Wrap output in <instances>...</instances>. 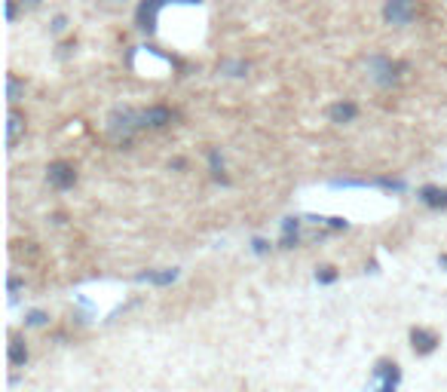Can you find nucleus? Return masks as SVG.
Instances as JSON below:
<instances>
[{"mask_svg": "<svg viewBox=\"0 0 447 392\" xmlns=\"http://www.w3.org/2000/svg\"><path fill=\"white\" fill-rule=\"evenodd\" d=\"M108 138L113 141V144L126 147L132 144V138L138 135L144 126H141V108H129V104H120V108H113L108 113Z\"/></svg>", "mask_w": 447, "mask_h": 392, "instance_id": "obj_1", "label": "nucleus"}, {"mask_svg": "<svg viewBox=\"0 0 447 392\" xmlns=\"http://www.w3.org/2000/svg\"><path fill=\"white\" fill-rule=\"evenodd\" d=\"M365 68H368V77H371L377 86H392V83H399L401 71H408L404 62H392V59H386V55H371Z\"/></svg>", "mask_w": 447, "mask_h": 392, "instance_id": "obj_2", "label": "nucleus"}, {"mask_svg": "<svg viewBox=\"0 0 447 392\" xmlns=\"http://www.w3.org/2000/svg\"><path fill=\"white\" fill-rule=\"evenodd\" d=\"M383 19L389 25H410L417 19V0H386L383 3Z\"/></svg>", "mask_w": 447, "mask_h": 392, "instance_id": "obj_3", "label": "nucleus"}, {"mask_svg": "<svg viewBox=\"0 0 447 392\" xmlns=\"http://www.w3.org/2000/svg\"><path fill=\"white\" fill-rule=\"evenodd\" d=\"M401 383V368L395 365L392 359H380L374 365V374H371V386H380L383 392H392L395 386Z\"/></svg>", "mask_w": 447, "mask_h": 392, "instance_id": "obj_4", "label": "nucleus"}, {"mask_svg": "<svg viewBox=\"0 0 447 392\" xmlns=\"http://www.w3.org/2000/svg\"><path fill=\"white\" fill-rule=\"evenodd\" d=\"M46 181H49V187H55V190H70L77 184V169L65 160H55L46 166Z\"/></svg>", "mask_w": 447, "mask_h": 392, "instance_id": "obj_5", "label": "nucleus"}, {"mask_svg": "<svg viewBox=\"0 0 447 392\" xmlns=\"http://www.w3.org/2000/svg\"><path fill=\"white\" fill-rule=\"evenodd\" d=\"M166 3H172V0H141V3H138V12H135V25H138V31H144V34H153V31H157L160 10H162Z\"/></svg>", "mask_w": 447, "mask_h": 392, "instance_id": "obj_6", "label": "nucleus"}, {"mask_svg": "<svg viewBox=\"0 0 447 392\" xmlns=\"http://www.w3.org/2000/svg\"><path fill=\"white\" fill-rule=\"evenodd\" d=\"M438 334L429 331V328H410V346H414L417 355H432L438 349Z\"/></svg>", "mask_w": 447, "mask_h": 392, "instance_id": "obj_7", "label": "nucleus"}, {"mask_svg": "<svg viewBox=\"0 0 447 392\" xmlns=\"http://www.w3.org/2000/svg\"><path fill=\"white\" fill-rule=\"evenodd\" d=\"M172 123V111L166 104H151V108H141V126L144 129H166Z\"/></svg>", "mask_w": 447, "mask_h": 392, "instance_id": "obj_8", "label": "nucleus"}, {"mask_svg": "<svg viewBox=\"0 0 447 392\" xmlns=\"http://www.w3.org/2000/svg\"><path fill=\"white\" fill-rule=\"evenodd\" d=\"M25 126H28L25 113L10 108V113H6V151H12V147L19 144V138L25 135Z\"/></svg>", "mask_w": 447, "mask_h": 392, "instance_id": "obj_9", "label": "nucleus"}, {"mask_svg": "<svg viewBox=\"0 0 447 392\" xmlns=\"http://www.w3.org/2000/svg\"><path fill=\"white\" fill-rule=\"evenodd\" d=\"M181 270L178 267H166V270H144V273L135 276V282H147V285H172L178 282Z\"/></svg>", "mask_w": 447, "mask_h": 392, "instance_id": "obj_10", "label": "nucleus"}, {"mask_svg": "<svg viewBox=\"0 0 447 392\" xmlns=\"http://www.w3.org/2000/svg\"><path fill=\"white\" fill-rule=\"evenodd\" d=\"M356 117H359V104L356 102H337V104H331L328 108V120L331 123H337V126L352 123Z\"/></svg>", "mask_w": 447, "mask_h": 392, "instance_id": "obj_11", "label": "nucleus"}, {"mask_svg": "<svg viewBox=\"0 0 447 392\" xmlns=\"http://www.w3.org/2000/svg\"><path fill=\"white\" fill-rule=\"evenodd\" d=\"M420 203L429 205V209H447V187H435V184H426L420 187Z\"/></svg>", "mask_w": 447, "mask_h": 392, "instance_id": "obj_12", "label": "nucleus"}, {"mask_svg": "<svg viewBox=\"0 0 447 392\" xmlns=\"http://www.w3.org/2000/svg\"><path fill=\"white\" fill-rule=\"evenodd\" d=\"M297 245H301V218H285L282 221L279 248H297Z\"/></svg>", "mask_w": 447, "mask_h": 392, "instance_id": "obj_13", "label": "nucleus"}, {"mask_svg": "<svg viewBox=\"0 0 447 392\" xmlns=\"http://www.w3.org/2000/svg\"><path fill=\"white\" fill-rule=\"evenodd\" d=\"M209 169H211V178L218 184H230V178L224 175V156H221V147H211L209 151Z\"/></svg>", "mask_w": 447, "mask_h": 392, "instance_id": "obj_14", "label": "nucleus"}, {"mask_svg": "<svg viewBox=\"0 0 447 392\" xmlns=\"http://www.w3.org/2000/svg\"><path fill=\"white\" fill-rule=\"evenodd\" d=\"M10 365H16V368L28 365V346L22 344V340H16V337L10 340Z\"/></svg>", "mask_w": 447, "mask_h": 392, "instance_id": "obj_15", "label": "nucleus"}, {"mask_svg": "<svg viewBox=\"0 0 447 392\" xmlns=\"http://www.w3.org/2000/svg\"><path fill=\"white\" fill-rule=\"evenodd\" d=\"M22 95H25V83L19 80L16 74H10V77H6V102H10V104H16Z\"/></svg>", "mask_w": 447, "mask_h": 392, "instance_id": "obj_16", "label": "nucleus"}, {"mask_svg": "<svg viewBox=\"0 0 447 392\" xmlns=\"http://www.w3.org/2000/svg\"><path fill=\"white\" fill-rule=\"evenodd\" d=\"M221 74H227V77H245L248 74V62H221Z\"/></svg>", "mask_w": 447, "mask_h": 392, "instance_id": "obj_17", "label": "nucleus"}, {"mask_svg": "<svg viewBox=\"0 0 447 392\" xmlns=\"http://www.w3.org/2000/svg\"><path fill=\"white\" fill-rule=\"evenodd\" d=\"M49 325V312L44 310H31L25 316V328H46Z\"/></svg>", "mask_w": 447, "mask_h": 392, "instance_id": "obj_18", "label": "nucleus"}, {"mask_svg": "<svg viewBox=\"0 0 447 392\" xmlns=\"http://www.w3.org/2000/svg\"><path fill=\"white\" fill-rule=\"evenodd\" d=\"M316 282H318V285L337 282V270L331 267V263H322V267H316Z\"/></svg>", "mask_w": 447, "mask_h": 392, "instance_id": "obj_19", "label": "nucleus"}, {"mask_svg": "<svg viewBox=\"0 0 447 392\" xmlns=\"http://www.w3.org/2000/svg\"><path fill=\"white\" fill-rule=\"evenodd\" d=\"M322 224L331 227V230H346V227H350V221H346V218H322Z\"/></svg>", "mask_w": 447, "mask_h": 392, "instance_id": "obj_20", "label": "nucleus"}, {"mask_svg": "<svg viewBox=\"0 0 447 392\" xmlns=\"http://www.w3.org/2000/svg\"><path fill=\"white\" fill-rule=\"evenodd\" d=\"M251 252H254V254H269V242L260 239V236H254V239H251Z\"/></svg>", "mask_w": 447, "mask_h": 392, "instance_id": "obj_21", "label": "nucleus"}, {"mask_svg": "<svg viewBox=\"0 0 447 392\" xmlns=\"http://www.w3.org/2000/svg\"><path fill=\"white\" fill-rule=\"evenodd\" d=\"M49 28H53V34H61V31L68 28V16H55V19H53V25H49Z\"/></svg>", "mask_w": 447, "mask_h": 392, "instance_id": "obj_22", "label": "nucleus"}, {"mask_svg": "<svg viewBox=\"0 0 447 392\" xmlns=\"http://www.w3.org/2000/svg\"><path fill=\"white\" fill-rule=\"evenodd\" d=\"M70 53H77V40H68V44L59 46V59H68Z\"/></svg>", "mask_w": 447, "mask_h": 392, "instance_id": "obj_23", "label": "nucleus"}, {"mask_svg": "<svg viewBox=\"0 0 447 392\" xmlns=\"http://www.w3.org/2000/svg\"><path fill=\"white\" fill-rule=\"evenodd\" d=\"M98 3H102L104 10H111V12H113V10H120V6H123L126 0H98Z\"/></svg>", "mask_w": 447, "mask_h": 392, "instance_id": "obj_24", "label": "nucleus"}, {"mask_svg": "<svg viewBox=\"0 0 447 392\" xmlns=\"http://www.w3.org/2000/svg\"><path fill=\"white\" fill-rule=\"evenodd\" d=\"M16 19V0H6V22Z\"/></svg>", "mask_w": 447, "mask_h": 392, "instance_id": "obj_25", "label": "nucleus"}, {"mask_svg": "<svg viewBox=\"0 0 447 392\" xmlns=\"http://www.w3.org/2000/svg\"><path fill=\"white\" fill-rule=\"evenodd\" d=\"M19 3L28 6V10H34V6H40V3H44V0H19Z\"/></svg>", "mask_w": 447, "mask_h": 392, "instance_id": "obj_26", "label": "nucleus"}, {"mask_svg": "<svg viewBox=\"0 0 447 392\" xmlns=\"http://www.w3.org/2000/svg\"><path fill=\"white\" fill-rule=\"evenodd\" d=\"M438 263H441V267L447 270V254H438Z\"/></svg>", "mask_w": 447, "mask_h": 392, "instance_id": "obj_27", "label": "nucleus"}, {"mask_svg": "<svg viewBox=\"0 0 447 392\" xmlns=\"http://www.w3.org/2000/svg\"><path fill=\"white\" fill-rule=\"evenodd\" d=\"M172 3H202V0H172Z\"/></svg>", "mask_w": 447, "mask_h": 392, "instance_id": "obj_28", "label": "nucleus"}]
</instances>
